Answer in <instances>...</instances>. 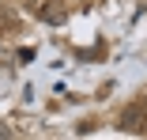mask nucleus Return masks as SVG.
Segmentation results:
<instances>
[{"label":"nucleus","instance_id":"nucleus-1","mask_svg":"<svg viewBox=\"0 0 147 140\" xmlns=\"http://www.w3.org/2000/svg\"><path fill=\"white\" fill-rule=\"evenodd\" d=\"M143 121H147V106H143V102H132L125 114H121V129H125V133H140Z\"/></svg>","mask_w":147,"mask_h":140},{"label":"nucleus","instance_id":"nucleus-2","mask_svg":"<svg viewBox=\"0 0 147 140\" xmlns=\"http://www.w3.org/2000/svg\"><path fill=\"white\" fill-rule=\"evenodd\" d=\"M45 23H61V4H45Z\"/></svg>","mask_w":147,"mask_h":140}]
</instances>
